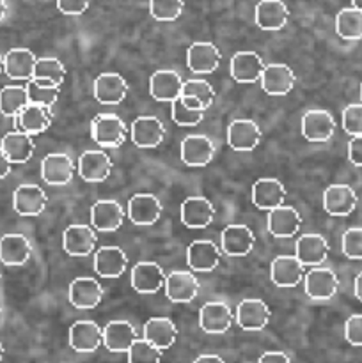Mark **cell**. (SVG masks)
Listing matches in <instances>:
<instances>
[{"mask_svg": "<svg viewBox=\"0 0 362 363\" xmlns=\"http://www.w3.org/2000/svg\"><path fill=\"white\" fill-rule=\"evenodd\" d=\"M91 137L102 147L116 149L126 140L128 128L116 113H99L91 121Z\"/></svg>", "mask_w": 362, "mask_h": 363, "instance_id": "1", "label": "cell"}, {"mask_svg": "<svg viewBox=\"0 0 362 363\" xmlns=\"http://www.w3.org/2000/svg\"><path fill=\"white\" fill-rule=\"evenodd\" d=\"M270 318H272V311L268 305L256 298L240 301L234 312V321L245 332H261L268 326Z\"/></svg>", "mask_w": 362, "mask_h": 363, "instance_id": "2", "label": "cell"}, {"mask_svg": "<svg viewBox=\"0 0 362 363\" xmlns=\"http://www.w3.org/2000/svg\"><path fill=\"white\" fill-rule=\"evenodd\" d=\"M305 294L314 301L332 300L339 289V279L329 268H312L304 277Z\"/></svg>", "mask_w": 362, "mask_h": 363, "instance_id": "3", "label": "cell"}, {"mask_svg": "<svg viewBox=\"0 0 362 363\" xmlns=\"http://www.w3.org/2000/svg\"><path fill=\"white\" fill-rule=\"evenodd\" d=\"M103 294L105 291L98 280L91 279V277H80L70 284L67 300L78 311H92L102 303Z\"/></svg>", "mask_w": 362, "mask_h": 363, "instance_id": "4", "label": "cell"}, {"mask_svg": "<svg viewBox=\"0 0 362 363\" xmlns=\"http://www.w3.org/2000/svg\"><path fill=\"white\" fill-rule=\"evenodd\" d=\"M78 176L87 183H103L110 177L114 163L105 151L89 149L78 158Z\"/></svg>", "mask_w": 362, "mask_h": 363, "instance_id": "5", "label": "cell"}, {"mask_svg": "<svg viewBox=\"0 0 362 363\" xmlns=\"http://www.w3.org/2000/svg\"><path fill=\"white\" fill-rule=\"evenodd\" d=\"M98 236L89 225L73 223L62 234V248L70 257H87L94 252Z\"/></svg>", "mask_w": 362, "mask_h": 363, "instance_id": "6", "label": "cell"}, {"mask_svg": "<svg viewBox=\"0 0 362 363\" xmlns=\"http://www.w3.org/2000/svg\"><path fill=\"white\" fill-rule=\"evenodd\" d=\"M234 312L224 301H209L199 312V326L209 335L226 333L233 326Z\"/></svg>", "mask_w": 362, "mask_h": 363, "instance_id": "7", "label": "cell"}, {"mask_svg": "<svg viewBox=\"0 0 362 363\" xmlns=\"http://www.w3.org/2000/svg\"><path fill=\"white\" fill-rule=\"evenodd\" d=\"M199 280L192 272H172L165 277V296L172 303H192L199 294Z\"/></svg>", "mask_w": 362, "mask_h": 363, "instance_id": "8", "label": "cell"}, {"mask_svg": "<svg viewBox=\"0 0 362 363\" xmlns=\"http://www.w3.org/2000/svg\"><path fill=\"white\" fill-rule=\"evenodd\" d=\"M46 204L48 197L39 184H20L13 194V208L20 216H39Z\"/></svg>", "mask_w": 362, "mask_h": 363, "instance_id": "9", "label": "cell"}, {"mask_svg": "<svg viewBox=\"0 0 362 363\" xmlns=\"http://www.w3.org/2000/svg\"><path fill=\"white\" fill-rule=\"evenodd\" d=\"M336 131V119L327 110H309L302 117V135L309 142H329Z\"/></svg>", "mask_w": 362, "mask_h": 363, "instance_id": "10", "label": "cell"}, {"mask_svg": "<svg viewBox=\"0 0 362 363\" xmlns=\"http://www.w3.org/2000/svg\"><path fill=\"white\" fill-rule=\"evenodd\" d=\"M131 140L141 149L158 147L165 140V126L153 116H142L131 123Z\"/></svg>", "mask_w": 362, "mask_h": 363, "instance_id": "11", "label": "cell"}, {"mask_svg": "<svg viewBox=\"0 0 362 363\" xmlns=\"http://www.w3.org/2000/svg\"><path fill=\"white\" fill-rule=\"evenodd\" d=\"M358 197L348 184H330L323 191V209L330 216H348L357 208Z\"/></svg>", "mask_w": 362, "mask_h": 363, "instance_id": "12", "label": "cell"}, {"mask_svg": "<svg viewBox=\"0 0 362 363\" xmlns=\"http://www.w3.org/2000/svg\"><path fill=\"white\" fill-rule=\"evenodd\" d=\"M297 84L295 71L290 66L280 62H273L265 66L261 77V87L268 96H286L293 91Z\"/></svg>", "mask_w": 362, "mask_h": 363, "instance_id": "13", "label": "cell"}, {"mask_svg": "<svg viewBox=\"0 0 362 363\" xmlns=\"http://www.w3.org/2000/svg\"><path fill=\"white\" fill-rule=\"evenodd\" d=\"M165 286V273L156 262H137L131 269V287L138 294H156Z\"/></svg>", "mask_w": 362, "mask_h": 363, "instance_id": "14", "label": "cell"}, {"mask_svg": "<svg viewBox=\"0 0 362 363\" xmlns=\"http://www.w3.org/2000/svg\"><path fill=\"white\" fill-rule=\"evenodd\" d=\"M286 201V188L275 177H261L252 186V202L258 209L272 211L284 206Z\"/></svg>", "mask_w": 362, "mask_h": 363, "instance_id": "15", "label": "cell"}, {"mask_svg": "<svg viewBox=\"0 0 362 363\" xmlns=\"http://www.w3.org/2000/svg\"><path fill=\"white\" fill-rule=\"evenodd\" d=\"M213 156H215V144L206 135H188L181 142V162L185 165L201 169L209 165Z\"/></svg>", "mask_w": 362, "mask_h": 363, "instance_id": "16", "label": "cell"}, {"mask_svg": "<svg viewBox=\"0 0 362 363\" xmlns=\"http://www.w3.org/2000/svg\"><path fill=\"white\" fill-rule=\"evenodd\" d=\"M261 142V130L251 119H236L227 128V144L238 152L254 151Z\"/></svg>", "mask_w": 362, "mask_h": 363, "instance_id": "17", "label": "cell"}, {"mask_svg": "<svg viewBox=\"0 0 362 363\" xmlns=\"http://www.w3.org/2000/svg\"><path fill=\"white\" fill-rule=\"evenodd\" d=\"M126 215L135 225H153L162 216V202L153 194H137L128 202Z\"/></svg>", "mask_w": 362, "mask_h": 363, "instance_id": "18", "label": "cell"}, {"mask_svg": "<svg viewBox=\"0 0 362 363\" xmlns=\"http://www.w3.org/2000/svg\"><path fill=\"white\" fill-rule=\"evenodd\" d=\"M123 206L117 201H98L91 209V225L99 233H116L124 223Z\"/></svg>", "mask_w": 362, "mask_h": 363, "instance_id": "19", "label": "cell"}, {"mask_svg": "<svg viewBox=\"0 0 362 363\" xmlns=\"http://www.w3.org/2000/svg\"><path fill=\"white\" fill-rule=\"evenodd\" d=\"M222 252L229 257H245L252 252L256 245V234L247 225H227L222 230Z\"/></svg>", "mask_w": 362, "mask_h": 363, "instance_id": "20", "label": "cell"}, {"mask_svg": "<svg viewBox=\"0 0 362 363\" xmlns=\"http://www.w3.org/2000/svg\"><path fill=\"white\" fill-rule=\"evenodd\" d=\"M75 176V163L64 152L46 155L41 162V177L52 186H64L71 183Z\"/></svg>", "mask_w": 362, "mask_h": 363, "instance_id": "21", "label": "cell"}, {"mask_svg": "<svg viewBox=\"0 0 362 363\" xmlns=\"http://www.w3.org/2000/svg\"><path fill=\"white\" fill-rule=\"evenodd\" d=\"M329 252V241L322 234H304V236H300L297 240L295 257L304 266L318 268V266H322L327 261Z\"/></svg>", "mask_w": 362, "mask_h": 363, "instance_id": "22", "label": "cell"}, {"mask_svg": "<svg viewBox=\"0 0 362 363\" xmlns=\"http://www.w3.org/2000/svg\"><path fill=\"white\" fill-rule=\"evenodd\" d=\"M183 84L185 82L181 80L180 73L172 69H160L153 73L151 78H149V94L156 101L172 103L177 98H181Z\"/></svg>", "mask_w": 362, "mask_h": 363, "instance_id": "23", "label": "cell"}, {"mask_svg": "<svg viewBox=\"0 0 362 363\" xmlns=\"http://www.w3.org/2000/svg\"><path fill=\"white\" fill-rule=\"evenodd\" d=\"M222 55L213 43L197 41L187 52L188 69L195 74H209L219 67Z\"/></svg>", "mask_w": 362, "mask_h": 363, "instance_id": "24", "label": "cell"}, {"mask_svg": "<svg viewBox=\"0 0 362 363\" xmlns=\"http://www.w3.org/2000/svg\"><path fill=\"white\" fill-rule=\"evenodd\" d=\"M220 248L209 240H197L187 248V262L192 272H213L220 264Z\"/></svg>", "mask_w": 362, "mask_h": 363, "instance_id": "25", "label": "cell"}, {"mask_svg": "<svg viewBox=\"0 0 362 363\" xmlns=\"http://www.w3.org/2000/svg\"><path fill=\"white\" fill-rule=\"evenodd\" d=\"M266 227H268V233L273 238L287 240V238H293L300 230L302 216L291 206H280V208L268 211Z\"/></svg>", "mask_w": 362, "mask_h": 363, "instance_id": "26", "label": "cell"}, {"mask_svg": "<svg viewBox=\"0 0 362 363\" xmlns=\"http://www.w3.org/2000/svg\"><path fill=\"white\" fill-rule=\"evenodd\" d=\"M180 215L188 229H206L215 218V208L206 197H188L181 204Z\"/></svg>", "mask_w": 362, "mask_h": 363, "instance_id": "27", "label": "cell"}, {"mask_svg": "<svg viewBox=\"0 0 362 363\" xmlns=\"http://www.w3.org/2000/svg\"><path fill=\"white\" fill-rule=\"evenodd\" d=\"M32 245L23 234H6L0 238V262L9 268H20L28 262Z\"/></svg>", "mask_w": 362, "mask_h": 363, "instance_id": "28", "label": "cell"}, {"mask_svg": "<svg viewBox=\"0 0 362 363\" xmlns=\"http://www.w3.org/2000/svg\"><path fill=\"white\" fill-rule=\"evenodd\" d=\"M128 268V255L121 247H102L94 254V272L102 279H119Z\"/></svg>", "mask_w": 362, "mask_h": 363, "instance_id": "29", "label": "cell"}, {"mask_svg": "<svg viewBox=\"0 0 362 363\" xmlns=\"http://www.w3.org/2000/svg\"><path fill=\"white\" fill-rule=\"evenodd\" d=\"M38 57L28 48H13L4 55V73L11 80L28 82L34 78Z\"/></svg>", "mask_w": 362, "mask_h": 363, "instance_id": "30", "label": "cell"}, {"mask_svg": "<svg viewBox=\"0 0 362 363\" xmlns=\"http://www.w3.org/2000/svg\"><path fill=\"white\" fill-rule=\"evenodd\" d=\"M128 96V82L117 73H102L94 80V98L102 105H121Z\"/></svg>", "mask_w": 362, "mask_h": 363, "instance_id": "31", "label": "cell"}, {"mask_svg": "<svg viewBox=\"0 0 362 363\" xmlns=\"http://www.w3.org/2000/svg\"><path fill=\"white\" fill-rule=\"evenodd\" d=\"M304 268L295 255H279L272 261L270 277L277 287H297L305 277Z\"/></svg>", "mask_w": 362, "mask_h": 363, "instance_id": "32", "label": "cell"}, {"mask_svg": "<svg viewBox=\"0 0 362 363\" xmlns=\"http://www.w3.org/2000/svg\"><path fill=\"white\" fill-rule=\"evenodd\" d=\"M103 344V330L94 321H77L70 328V346L77 353H94Z\"/></svg>", "mask_w": 362, "mask_h": 363, "instance_id": "33", "label": "cell"}, {"mask_svg": "<svg viewBox=\"0 0 362 363\" xmlns=\"http://www.w3.org/2000/svg\"><path fill=\"white\" fill-rule=\"evenodd\" d=\"M265 62L256 52H238L231 59V77L238 84H254L261 80Z\"/></svg>", "mask_w": 362, "mask_h": 363, "instance_id": "34", "label": "cell"}, {"mask_svg": "<svg viewBox=\"0 0 362 363\" xmlns=\"http://www.w3.org/2000/svg\"><path fill=\"white\" fill-rule=\"evenodd\" d=\"M290 9L283 0H261L256 6V23L261 30L275 32L286 27Z\"/></svg>", "mask_w": 362, "mask_h": 363, "instance_id": "35", "label": "cell"}, {"mask_svg": "<svg viewBox=\"0 0 362 363\" xmlns=\"http://www.w3.org/2000/svg\"><path fill=\"white\" fill-rule=\"evenodd\" d=\"M137 339L133 325L128 321H110L103 328V344L112 353H128Z\"/></svg>", "mask_w": 362, "mask_h": 363, "instance_id": "36", "label": "cell"}, {"mask_svg": "<svg viewBox=\"0 0 362 363\" xmlns=\"http://www.w3.org/2000/svg\"><path fill=\"white\" fill-rule=\"evenodd\" d=\"M0 149L6 152L9 162L14 165V163H27L34 155L35 144L31 135L23 133V131H9L4 135Z\"/></svg>", "mask_w": 362, "mask_h": 363, "instance_id": "37", "label": "cell"}, {"mask_svg": "<svg viewBox=\"0 0 362 363\" xmlns=\"http://www.w3.org/2000/svg\"><path fill=\"white\" fill-rule=\"evenodd\" d=\"M144 339L160 351H165L176 342L177 328L169 318H151L144 325Z\"/></svg>", "mask_w": 362, "mask_h": 363, "instance_id": "38", "label": "cell"}, {"mask_svg": "<svg viewBox=\"0 0 362 363\" xmlns=\"http://www.w3.org/2000/svg\"><path fill=\"white\" fill-rule=\"evenodd\" d=\"M53 123V112L48 106L32 105L28 103L23 108V112L18 116V124H20L21 131L27 135H39L45 133Z\"/></svg>", "mask_w": 362, "mask_h": 363, "instance_id": "39", "label": "cell"}, {"mask_svg": "<svg viewBox=\"0 0 362 363\" xmlns=\"http://www.w3.org/2000/svg\"><path fill=\"white\" fill-rule=\"evenodd\" d=\"M28 105L25 85H6L0 89V113L6 117H18Z\"/></svg>", "mask_w": 362, "mask_h": 363, "instance_id": "40", "label": "cell"}, {"mask_svg": "<svg viewBox=\"0 0 362 363\" xmlns=\"http://www.w3.org/2000/svg\"><path fill=\"white\" fill-rule=\"evenodd\" d=\"M336 32L346 41L362 39V11L355 7L341 9L336 16Z\"/></svg>", "mask_w": 362, "mask_h": 363, "instance_id": "41", "label": "cell"}, {"mask_svg": "<svg viewBox=\"0 0 362 363\" xmlns=\"http://www.w3.org/2000/svg\"><path fill=\"white\" fill-rule=\"evenodd\" d=\"M34 80L46 82V84L53 85V87H60L64 80H66V67L55 57H41L35 62Z\"/></svg>", "mask_w": 362, "mask_h": 363, "instance_id": "42", "label": "cell"}, {"mask_svg": "<svg viewBox=\"0 0 362 363\" xmlns=\"http://www.w3.org/2000/svg\"><path fill=\"white\" fill-rule=\"evenodd\" d=\"M25 87H27L28 103H32V105L48 106V108H52V106L55 105L60 94V87H53V85L46 84V82L34 80V78L28 80Z\"/></svg>", "mask_w": 362, "mask_h": 363, "instance_id": "43", "label": "cell"}, {"mask_svg": "<svg viewBox=\"0 0 362 363\" xmlns=\"http://www.w3.org/2000/svg\"><path fill=\"white\" fill-rule=\"evenodd\" d=\"M181 96L185 98H194L197 99L202 105V108L208 110L209 106L215 101V89L208 84L206 80H201V78H190L183 84V92Z\"/></svg>", "mask_w": 362, "mask_h": 363, "instance_id": "44", "label": "cell"}, {"mask_svg": "<svg viewBox=\"0 0 362 363\" xmlns=\"http://www.w3.org/2000/svg\"><path fill=\"white\" fill-rule=\"evenodd\" d=\"M183 9V0H149V13L156 21H176Z\"/></svg>", "mask_w": 362, "mask_h": 363, "instance_id": "45", "label": "cell"}, {"mask_svg": "<svg viewBox=\"0 0 362 363\" xmlns=\"http://www.w3.org/2000/svg\"><path fill=\"white\" fill-rule=\"evenodd\" d=\"M163 351L149 344L146 339H137L128 351V363H160Z\"/></svg>", "mask_w": 362, "mask_h": 363, "instance_id": "46", "label": "cell"}, {"mask_svg": "<svg viewBox=\"0 0 362 363\" xmlns=\"http://www.w3.org/2000/svg\"><path fill=\"white\" fill-rule=\"evenodd\" d=\"M170 116H172V121L177 124V126H183V128L197 126V124H201L202 119H204V112H202V110L188 108V106L181 101V98H177L176 101H172Z\"/></svg>", "mask_w": 362, "mask_h": 363, "instance_id": "47", "label": "cell"}, {"mask_svg": "<svg viewBox=\"0 0 362 363\" xmlns=\"http://www.w3.org/2000/svg\"><path fill=\"white\" fill-rule=\"evenodd\" d=\"M343 254L353 261H362V227H351L343 234Z\"/></svg>", "mask_w": 362, "mask_h": 363, "instance_id": "48", "label": "cell"}, {"mask_svg": "<svg viewBox=\"0 0 362 363\" xmlns=\"http://www.w3.org/2000/svg\"><path fill=\"white\" fill-rule=\"evenodd\" d=\"M343 128L351 137H362V103H353L343 110Z\"/></svg>", "mask_w": 362, "mask_h": 363, "instance_id": "49", "label": "cell"}, {"mask_svg": "<svg viewBox=\"0 0 362 363\" xmlns=\"http://www.w3.org/2000/svg\"><path fill=\"white\" fill-rule=\"evenodd\" d=\"M344 339L351 346L362 347V314H355L348 318L346 325H344Z\"/></svg>", "mask_w": 362, "mask_h": 363, "instance_id": "50", "label": "cell"}, {"mask_svg": "<svg viewBox=\"0 0 362 363\" xmlns=\"http://www.w3.org/2000/svg\"><path fill=\"white\" fill-rule=\"evenodd\" d=\"M55 2L60 13L67 14V16L84 14L89 9V6H91V0H55Z\"/></svg>", "mask_w": 362, "mask_h": 363, "instance_id": "51", "label": "cell"}, {"mask_svg": "<svg viewBox=\"0 0 362 363\" xmlns=\"http://www.w3.org/2000/svg\"><path fill=\"white\" fill-rule=\"evenodd\" d=\"M348 158L353 165L362 167V137H353L348 144Z\"/></svg>", "mask_w": 362, "mask_h": 363, "instance_id": "52", "label": "cell"}, {"mask_svg": "<svg viewBox=\"0 0 362 363\" xmlns=\"http://www.w3.org/2000/svg\"><path fill=\"white\" fill-rule=\"evenodd\" d=\"M258 363H293L291 358L283 351H268V353L261 354Z\"/></svg>", "mask_w": 362, "mask_h": 363, "instance_id": "53", "label": "cell"}, {"mask_svg": "<svg viewBox=\"0 0 362 363\" xmlns=\"http://www.w3.org/2000/svg\"><path fill=\"white\" fill-rule=\"evenodd\" d=\"M11 170H13V163L9 162V158L6 156V152L0 149V179H4V177L9 176Z\"/></svg>", "mask_w": 362, "mask_h": 363, "instance_id": "54", "label": "cell"}, {"mask_svg": "<svg viewBox=\"0 0 362 363\" xmlns=\"http://www.w3.org/2000/svg\"><path fill=\"white\" fill-rule=\"evenodd\" d=\"M194 363H226L219 354H201L199 358H195Z\"/></svg>", "mask_w": 362, "mask_h": 363, "instance_id": "55", "label": "cell"}, {"mask_svg": "<svg viewBox=\"0 0 362 363\" xmlns=\"http://www.w3.org/2000/svg\"><path fill=\"white\" fill-rule=\"evenodd\" d=\"M355 296L358 301H362V273H358L355 279Z\"/></svg>", "mask_w": 362, "mask_h": 363, "instance_id": "56", "label": "cell"}, {"mask_svg": "<svg viewBox=\"0 0 362 363\" xmlns=\"http://www.w3.org/2000/svg\"><path fill=\"white\" fill-rule=\"evenodd\" d=\"M7 16V4L6 0H0V21Z\"/></svg>", "mask_w": 362, "mask_h": 363, "instance_id": "57", "label": "cell"}, {"mask_svg": "<svg viewBox=\"0 0 362 363\" xmlns=\"http://www.w3.org/2000/svg\"><path fill=\"white\" fill-rule=\"evenodd\" d=\"M351 7H355V9L362 11V0H351Z\"/></svg>", "mask_w": 362, "mask_h": 363, "instance_id": "58", "label": "cell"}, {"mask_svg": "<svg viewBox=\"0 0 362 363\" xmlns=\"http://www.w3.org/2000/svg\"><path fill=\"white\" fill-rule=\"evenodd\" d=\"M4 354H6V350H4L2 342H0V362H2V360H4Z\"/></svg>", "mask_w": 362, "mask_h": 363, "instance_id": "59", "label": "cell"}, {"mask_svg": "<svg viewBox=\"0 0 362 363\" xmlns=\"http://www.w3.org/2000/svg\"><path fill=\"white\" fill-rule=\"evenodd\" d=\"M2 71H4V57L0 55V73H2Z\"/></svg>", "mask_w": 362, "mask_h": 363, "instance_id": "60", "label": "cell"}, {"mask_svg": "<svg viewBox=\"0 0 362 363\" xmlns=\"http://www.w3.org/2000/svg\"><path fill=\"white\" fill-rule=\"evenodd\" d=\"M361 98H362V85H361Z\"/></svg>", "mask_w": 362, "mask_h": 363, "instance_id": "61", "label": "cell"}, {"mask_svg": "<svg viewBox=\"0 0 362 363\" xmlns=\"http://www.w3.org/2000/svg\"><path fill=\"white\" fill-rule=\"evenodd\" d=\"M0 314H2V308H0Z\"/></svg>", "mask_w": 362, "mask_h": 363, "instance_id": "62", "label": "cell"}]
</instances>
